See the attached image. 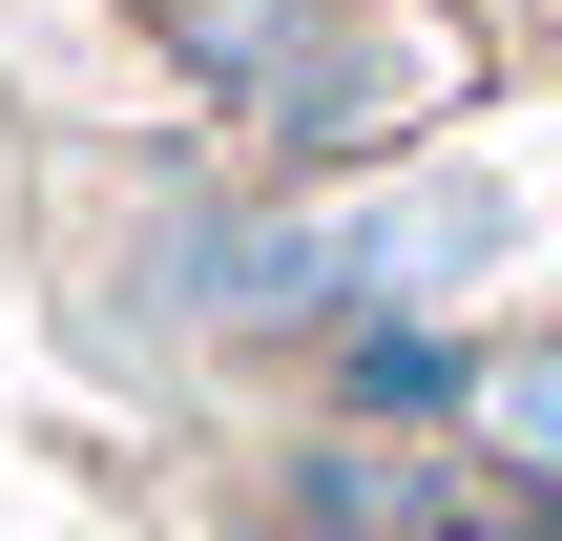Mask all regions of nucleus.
I'll return each mask as SVG.
<instances>
[{
	"label": "nucleus",
	"mask_w": 562,
	"mask_h": 541,
	"mask_svg": "<svg viewBox=\"0 0 562 541\" xmlns=\"http://www.w3.org/2000/svg\"><path fill=\"white\" fill-rule=\"evenodd\" d=\"M417 83H438V42H313V63L271 83V125H292V146H375Z\"/></svg>",
	"instance_id": "nucleus-1"
},
{
	"label": "nucleus",
	"mask_w": 562,
	"mask_h": 541,
	"mask_svg": "<svg viewBox=\"0 0 562 541\" xmlns=\"http://www.w3.org/2000/svg\"><path fill=\"white\" fill-rule=\"evenodd\" d=\"M146 21H167V42H188L209 83H250V104H271L292 63H313V21H292V0H146Z\"/></svg>",
	"instance_id": "nucleus-2"
},
{
	"label": "nucleus",
	"mask_w": 562,
	"mask_h": 541,
	"mask_svg": "<svg viewBox=\"0 0 562 541\" xmlns=\"http://www.w3.org/2000/svg\"><path fill=\"white\" fill-rule=\"evenodd\" d=\"M480 438H501L521 480H562V334H542V354H501V375H480Z\"/></svg>",
	"instance_id": "nucleus-3"
},
{
	"label": "nucleus",
	"mask_w": 562,
	"mask_h": 541,
	"mask_svg": "<svg viewBox=\"0 0 562 541\" xmlns=\"http://www.w3.org/2000/svg\"><path fill=\"white\" fill-rule=\"evenodd\" d=\"M355 396H375V417H438V396H459V417H480V375H459V354H438V334H396V313H375V334H355Z\"/></svg>",
	"instance_id": "nucleus-4"
},
{
	"label": "nucleus",
	"mask_w": 562,
	"mask_h": 541,
	"mask_svg": "<svg viewBox=\"0 0 562 541\" xmlns=\"http://www.w3.org/2000/svg\"><path fill=\"white\" fill-rule=\"evenodd\" d=\"M250 541H313V521H250Z\"/></svg>",
	"instance_id": "nucleus-5"
}]
</instances>
